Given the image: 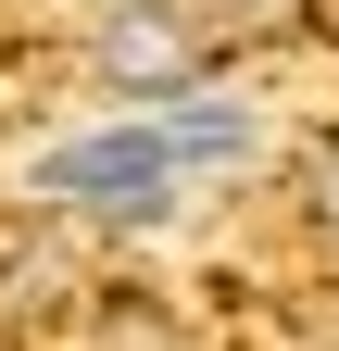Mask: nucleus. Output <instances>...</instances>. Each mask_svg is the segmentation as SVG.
Masks as SVG:
<instances>
[{"instance_id": "f257e3e1", "label": "nucleus", "mask_w": 339, "mask_h": 351, "mask_svg": "<svg viewBox=\"0 0 339 351\" xmlns=\"http://www.w3.org/2000/svg\"><path fill=\"white\" fill-rule=\"evenodd\" d=\"M239 151H251V113H226V101H163V125H113V138L51 151V163H38V201L139 226V213L176 201V176H189V163H239Z\"/></svg>"}, {"instance_id": "f03ea898", "label": "nucleus", "mask_w": 339, "mask_h": 351, "mask_svg": "<svg viewBox=\"0 0 339 351\" xmlns=\"http://www.w3.org/2000/svg\"><path fill=\"white\" fill-rule=\"evenodd\" d=\"M89 75L113 88V101H139V113L189 101L201 88V13L189 0H101L89 13Z\"/></svg>"}, {"instance_id": "7ed1b4c3", "label": "nucleus", "mask_w": 339, "mask_h": 351, "mask_svg": "<svg viewBox=\"0 0 339 351\" xmlns=\"http://www.w3.org/2000/svg\"><path fill=\"white\" fill-rule=\"evenodd\" d=\"M226 25H302V0H214Z\"/></svg>"}, {"instance_id": "20e7f679", "label": "nucleus", "mask_w": 339, "mask_h": 351, "mask_svg": "<svg viewBox=\"0 0 339 351\" xmlns=\"http://www.w3.org/2000/svg\"><path fill=\"white\" fill-rule=\"evenodd\" d=\"M314 213H327V226H339V138L314 151Z\"/></svg>"}]
</instances>
